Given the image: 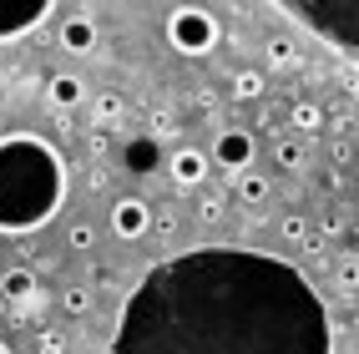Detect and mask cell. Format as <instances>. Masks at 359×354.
<instances>
[{"instance_id":"cell-16","label":"cell","mask_w":359,"mask_h":354,"mask_svg":"<svg viewBox=\"0 0 359 354\" xmlns=\"http://www.w3.org/2000/svg\"><path fill=\"white\" fill-rule=\"evenodd\" d=\"M122 97H116V91H102V97H97V107H91V111H97V122H116V116H122Z\"/></svg>"},{"instance_id":"cell-3","label":"cell","mask_w":359,"mask_h":354,"mask_svg":"<svg viewBox=\"0 0 359 354\" xmlns=\"http://www.w3.org/2000/svg\"><path fill=\"white\" fill-rule=\"evenodd\" d=\"M253 132H243V127H223L218 132V142H212V162H218L223 172H248L253 168Z\"/></svg>"},{"instance_id":"cell-24","label":"cell","mask_w":359,"mask_h":354,"mask_svg":"<svg viewBox=\"0 0 359 354\" xmlns=\"http://www.w3.org/2000/svg\"><path fill=\"white\" fill-rule=\"evenodd\" d=\"M0 354H11V349H6V344H0Z\"/></svg>"},{"instance_id":"cell-8","label":"cell","mask_w":359,"mask_h":354,"mask_svg":"<svg viewBox=\"0 0 359 354\" xmlns=\"http://www.w3.org/2000/svg\"><path fill=\"white\" fill-rule=\"evenodd\" d=\"M46 102L56 111H76L86 102V81L71 76V71H51V76H46Z\"/></svg>"},{"instance_id":"cell-22","label":"cell","mask_w":359,"mask_h":354,"mask_svg":"<svg viewBox=\"0 0 359 354\" xmlns=\"http://www.w3.org/2000/svg\"><path fill=\"white\" fill-rule=\"evenodd\" d=\"M36 354H61V339H56V334H41V344H36Z\"/></svg>"},{"instance_id":"cell-7","label":"cell","mask_w":359,"mask_h":354,"mask_svg":"<svg viewBox=\"0 0 359 354\" xmlns=\"http://www.w3.org/2000/svg\"><path fill=\"white\" fill-rule=\"evenodd\" d=\"M167 177H172L177 187H203V182H208V152L177 147L172 157H167Z\"/></svg>"},{"instance_id":"cell-11","label":"cell","mask_w":359,"mask_h":354,"mask_svg":"<svg viewBox=\"0 0 359 354\" xmlns=\"http://www.w3.org/2000/svg\"><path fill=\"white\" fill-rule=\"evenodd\" d=\"M0 294H6V304H31L36 299V273L31 268H6L0 273Z\"/></svg>"},{"instance_id":"cell-23","label":"cell","mask_w":359,"mask_h":354,"mask_svg":"<svg viewBox=\"0 0 359 354\" xmlns=\"http://www.w3.org/2000/svg\"><path fill=\"white\" fill-rule=\"evenodd\" d=\"M172 127H177V122H172L167 111H157V116H152V137H157V132H172Z\"/></svg>"},{"instance_id":"cell-18","label":"cell","mask_w":359,"mask_h":354,"mask_svg":"<svg viewBox=\"0 0 359 354\" xmlns=\"http://www.w3.org/2000/svg\"><path fill=\"white\" fill-rule=\"evenodd\" d=\"M61 304H66V314H86V304H91V294L81 289V283H71V289H66V299H61Z\"/></svg>"},{"instance_id":"cell-5","label":"cell","mask_w":359,"mask_h":354,"mask_svg":"<svg viewBox=\"0 0 359 354\" xmlns=\"http://www.w3.org/2000/svg\"><path fill=\"white\" fill-rule=\"evenodd\" d=\"M111 228H116V238H127V243L147 238V228H152V207H147V198H116V207H111Z\"/></svg>"},{"instance_id":"cell-20","label":"cell","mask_w":359,"mask_h":354,"mask_svg":"<svg viewBox=\"0 0 359 354\" xmlns=\"http://www.w3.org/2000/svg\"><path fill=\"white\" fill-rule=\"evenodd\" d=\"M198 218H203V223H212V218H223V198H218V193H208V198L198 203Z\"/></svg>"},{"instance_id":"cell-1","label":"cell","mask_w":359,"mask_h":354,"mask_svg":"<svg viewBox=\"0 0 359 354\" xmlns=\"http://www.w3.org/2000/svg\"><path fill=\"white\" fill-rule=\"evenodd\" d=\"M66 203V162L41 137H0V233L46 228Z\"/></svg>"},{"instance_id":"cell-13","label":"cell","mask_w":359,"mask_h":354,"mask_svg":"<svg viewBox=\"0 0 359 354\" xmlns=\"http://www.w3.org/2000/svg\"><path fill=\"white\" fill-rule=\"evenodd\" d=\"M238 198H243V203H263V198H269V177H263V172H238Z\"/></svg>"},{"instance_id":"cell-2","label":"cell","mask_w":359,"mask_h":354,"mask_svg":"<svg viewBox=\"0 0 359 354\" xmlns=\"http://www.w3.org/2000/svg\"><path fill=\"white\" fill-rule=\"evenodd\" d=\"M218 15L203 11V6H177L167 15V41H172V51L182 56H208L212 46H218Z\"/></svg>"},{"instance_id":"cell-4","label":"cell","mask_w":359,"mask_h":354,"mask_svg":"<svg viewBox=\"0 0 359 354\" xmlns=\"http://www.w3.org/2000/svg\"><path fill=\"white\" fill-rule=\"evenodd\" d=\"M283 15H294V20H314V26L324 31L329 41V26H339V41L344 51H354V6H334V11H319V6H283Z\"/></svg>"},{"instance_id":"cell-10","label":"cell","mask_w":359,"mask_h":354,"mask_svg":"<svg viewBox=\"0 0 359 354\" xmlns=\"http://www.w3.org/2000/svg\"><path fill=\"white\" fill-rule=\"evenodd\" d=\"M61 46H66L71 56H86L91 46H97V26H91L86 15H71L66 26H61Z\"/></svg>"},{"instance_id":"cell-19","label":"cell","mask_w":359,"mask_h":354,"mask_svg":"<svg viewBox=\"0 0 359 354\" xmlns=\"http://www.w3.org/2000/svg\"><path fill=\"white\" fill-rule=\"evenodd\" d=\"M283 238H289V243H299V238H309V223L299 218V212H289V218H283Z\"/></svg>"},{"instance_id":"cell-6","label":"cell","mask_w":359,"mask_h":354,"mask_svg":"<svg viewBox=\"0 0 359 354\" xmlns=\"http://www.w3.org/2000/svg\"><path fill=\"white\" fill-rule=\"evenodd\" d=\"M122 168L132 172V177H147V172H157L162 168V142L147 132V137H127V147H122Z\"/></svg>"},{"instance_id":"cell-12","label":"cell","mask_w":359,"mask_h":354,"mask_svg":"<svg viewBox=\"0 0 359 354\" xmlns=\"http://www.w3.org/2000/svg\"><path fill=\"white\" fill-rule=\"evenodd\" d=\"M289 122H294V132L314 137V132H324V107H314V102H299V107L289 111Z\"/></svg>"},{"instance_id":"cell-14","label":"cell","mask_w":359,"mask_h":354,"mask_svg":"<svg viewBox=\"0 0 359 354\" xmlns=\"http://www.w3.org/2000/svg\"><path fill=\"white\" fill-rule=\"evenodd\" d=\"M233 97H238V102L263 97V71H238V76H233Z\"/></svg>"},{"instance_id":"cell-9","label":"cell","mask_w":359,"mask_h":354,"mask_svg":"<svg viewBox=\"0 0 359 354\" xmlns=\"http://www.w3.org/2000/svg\"><path fill=\"white\" fill-rule=\"evenodd\" d=\"M46 15H51V0H36V6H15V11H6V15H0V41H15V36L36 31Z\"/></svg>"},{"instance_id":"cell-17","label":"cell","mask_w":359,"mask_h":354,"mask_svg":"<svg viewBox=\"0 0 359 354\" xmlns=\"http://www.w3.org/2000/svg\"><path fill=\"white\" fill-rule=\"evenodd\" d=\"M269 66H294V41H269Z\"/></svg>"},{"instance_id":"cell-21","label":"cell","mask_w":359,"mask_h":354,"mask_svg":"<svg viewBox=\"0 0 359 354\" xmlns=\"http://www.w3.org/2000/svg\"><path fill=\"white\" fill-rule=\"evenodd\" d=\"M91 238H97V228H91V223H76V228H71V248H91Z\"/></svg>"},{"instance_id":"cell-15","label":"cell","mask_w":359,"mask_h":354,"mask_svg":"<svg viewBox=\"0 0 359 354\" xmlns=\"http://www.w3.org/2000/svg\"><path fill=\"white\" fill-rule=\"evenodd\" d=\"M273 157H278V168H304V142H294V137H283L278 147H273Z\"/></svg>"}]
</instances>
